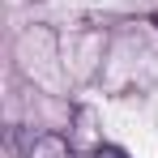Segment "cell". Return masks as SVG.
<instances>
[{"instance_id": "2", "label": "cell", "mask_w": 158, "mask_h": 158, "mask_svg": "<svg viewBox=\"0 0 158 158\" xmlns=\"http://www.w3.org/2000/svg\"><path fill=\"white\" fill-rule=\"evenodd\" d=\"M90 158H128V154H124L120 145H98V150H94Z\"/></svg>"}, {"instance_id": "3", "label": "cell", "mask_w": 158, "mask_h": 158, "mask_svg": "<svg viewBox=\"0 0 158 158\" xmlns=\"http://www.w3.org/2000/svg\"><path fill=\"white\" fill-rule=\"evenodd\" d=\"M150 22H154V26H158V13H154V17H150Z\"/></svg>"}, {"instance_id": "1", "label": "cell", "mask_w": 158, "mask_h": 158, "mask_svg": "<svg viewBox=\"0 0 158 158\" xmlns=\"http://www.w3.org/2000/svg\"><path fill=\"white\" fill-rule=\"evenodd\" d=\"M30 158H73V150H69V141H64V137L43 132V137L30 145Z\"/></svg>"}]
</instances>
